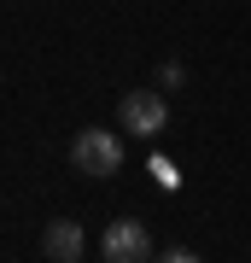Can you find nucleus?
Returning a JSON list of instances; mask_svg holds the SVG:
<instances>
[{"label": "nucleus", "instance_id": "f257e3e1", "mask_svg": "<svg viewBox=\"0 0 251 263\" xmlns=\"http://www.w3.org/2000/svg\"><path fill=\"white\" fill-rule=\"evenodd\" d=\"M70 170H82V176H93V181H111L123 170V141L111 129H82L70 141Z\"/></svg>", "mask_w": 251, "mask_h": 263}, {"label": "nucleus", "instance_id": "f03ea898", "mask_svg": "<svg viewBox=\"0 0 251 263\" xmlns=\"http://www.w3.org/2000/svg\"><path fill=\"white\" fill-rule=\"evenodd\" d=\"M117 123H123V135H152L158 141L169 129V105H164L158 88H134V94L117 100Z\"/></svg>", "mask_w": 251, "mask_h": 263}, {"label": "nucleus", "instance_id": "7ed1b4c3", "mask_svg": "<svg viewBox=\"0 0 251 263\" xmlns=\"http://www.w3.org/2000/svg\"><path fill=\"white\" fill-rule=\"evenodd\" d=\"M100 252H105V263H152V234H146V222H134V216H117V222L105 228Z\"/></svg>", "mask_w": 251, "mask_h": 263}, {"label": "nucleus", "instance_id": "20e7f679", "mask_svg": "<svg viewBox=\"0 0 251 263\" xmlns=\"http://www.w3.org/2000/svg\"><path fill=\"white\" fill-rule=\"evenodd\" d=\"M41 252L53 257V263H76V257H82V228H76L70 216L47 222V234H41Z\"/></svg>", "mask_w": 251, "mask_h": 263}, {"label": "nucleus", "instance_id": "39448f33", "mask_svg": "<svg viewBox=\"0 0 251 263\" xmlns=\"http://www.w3.org/2000/svg\"><path fill=\"white\" fill-rule=\"evenodd\" d=\"M158 82H164V88H181V82H187V70H181V65H176V59H169V65H164V70H158Z\"/></svg>", "mask_w": 251, "mask_h": 263}, {"label": "nucleus", "instance_id": "423d86ee", "mask_svg": "<svg viewBox=\"0 0 251 263\" xmlns=\"http://www.w3.org/2000/svg\"><path fill=\"white\" fill-rule=\"evenodd\" d=\"M158 263H199V252H187V246H169V252H158Z\"/></svg>", "mask_w": 251, "mask_h": 263}]
</instances>
